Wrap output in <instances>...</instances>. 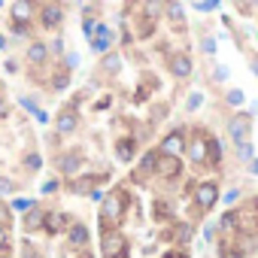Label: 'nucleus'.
<instances>
[{"mask_svg": "<svg viewBox=\"0 0 258 258\" xmlns=\"http://www.w3.org/2000/svg\"><path fill=\"white\" fill-rule=\"evenodd\" d=\"M19 258H94L91 228L61 204H34L19 225Z\"/></svg>", "mask_w": 258, "mask_h": 258, "instance_id": "1", "label": "nucleus"}, {"mask_svg": "<svg viewBox=\"0 0 258 258\" xmlns=\"http://www.w3.org/2000/svg\"><path fill=\"white\" fill-rule=\"evenodd\" d=\"M0 225H13V207L7 201H0Z\"/></svg>", "mask_w": 258, "mask_h": 258, "instance_id": "2", "label": "nucleus"}]
</instances>
